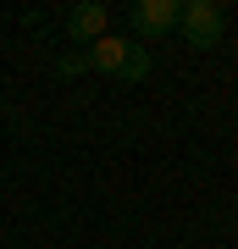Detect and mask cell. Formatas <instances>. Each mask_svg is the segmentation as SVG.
I'll return each instance as SVG.
<instances>
[{
    "label": "cell",
    "instance_id": "obj_1",
    "mask_svg": "<svg viewBox=\"0 0 238 249\" xmlns=\"http://www.w3.org/2000/svg\"><path fill=\"white\" fill-rule=\"evenodd\" d=\"M78 67H94V72H111V78H122V83H144L150 78V50L144 45H133V39H94L83 55H78Z\"/></svg>",
    "mask_w": 238,
    "mask_h": 249
},
{
    "label": "cell",
    "instance_id": "obj_2",
    "mask_svg": "<svg viewBox=\"0 0 238 249\" xmlns=\"http://www.w3.org/2000/svg\"><path fill=\"white\" fill-rule=\"evenodd\" d=\"M177 28H183V39L194 50H216L221 34H227V17H221L216 0H183L177 6Z\"/></svg>",
    "mask_w": 238,
    "mask_h": 249
},
{
    "label": "cell",
    "instance_id": "obj_4",
    "mask_svg": "<svg viewBox=\"0 0 238 249\" xmlns=\"http://www.w3.org/2000/svg\"><path fill=\"white\" fill-rule=\"evenodd\" d=\"M67 39L72 45H94V39H106V6H72L67 11Z\"/></svg>",
    "mask_w": 238,
    "mask_h": 249
},
{
    "label": "cell",
    "instance_id": "obj_3",
    "mask_svg": "<svg viewBox=\"0 0 238 249\" xmlns=\"http://www.w3.org/2000/svg\"><path fill=\"white\" fill-rule=\"evenodd\" d=\"M177 28V0H133V34L139 39H161Z\"/></svg>",
    "mask_w": 238,
    "mask_h": 249
}]
</instances>
